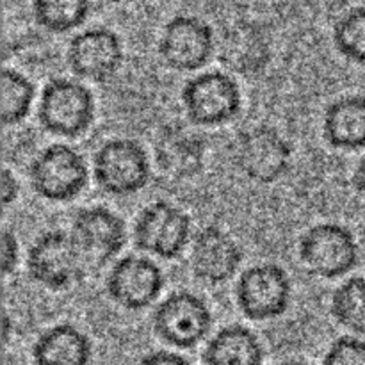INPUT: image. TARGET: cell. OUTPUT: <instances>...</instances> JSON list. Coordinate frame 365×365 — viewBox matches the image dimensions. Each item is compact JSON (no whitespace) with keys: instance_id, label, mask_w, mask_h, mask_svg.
<instances>
[{"instance_id":"1","label":"cell","mask_w":365,"mask_h":365,"mask_svg":"<svg viewBox=\"0 0 365 365\" xmlns=\"http://www.w3.org/2000/svg\"><path fill=\"white\" fill-rule=\"evenodd\" d=\"M38 120L50 134L78 138L95 121V96L81 82L64 77L52 78L41 91Z\"/></svg>"},{"instance_id":"2","label":"cell","mask_w":365,"mask_h":365,"mask_svg":"<svg viewBox=\"0 0 365 365\" xmlns=\"http://www.w3.org/2000/svg\"><path fill=\"white\" fill-rule=\"evenodd\" d=\"M86 262L73 235L48 230L39 235L27 253V273L50 291H64L84 278Z\"/></svg>"},{"instance_id":"3","label":"cell","mask_w":365,"mask_h":365,"mask_svg":"<svg viewBox=\"0 0 365 365\" xmlns=\"http://www.w3.org/2000/svg\"><path fill=\"white\" fill-rule=\"evenodd\" d=\"M29 177L36 195L48 202L64 203L77 198L88 185L86 159L64 143L46 146L34 157Z\"/></svg>"},{"instance_id":"4","label":"cell","mask_w":365,"mask_h":365,"mask_svg":"<svg viewBox=\"0 0 365 365\" xmlns=\"http://www.w3.org/2000/svg\"><path fill=\"white\" fill-rule=\"evenodd\" d=\"M182 103L192 125L221 127L241 113V88L225 71H203L184 86Z\"/></svg>"},{"instance_id":"5","label":"cell","mask_w":365,"mask_h":365,"mask_svg":"<svg viewBox=\"0 0 365 365\" xmlns=\"http://www.w3.org/2000/svg\"><path fill=\"white\" fill-rule=\"evenodd\" d=\"M299 259L316 277L335 280L359 264V242L348 227L321 223L309 228L298 242Z\"/></svg>"},{"instance_id":"6","label":"cell","mask_w":365,"mask_h":365,"mask_svg":"<svg viewBox=\"0 0 365 365\" xmlns=\"http://www.w3.org/2000/svg\"><path fill=\"white\" fill-rule=\"evenodd\" d=\"M234 159L246 178L267 185L278 182L287 173L292 150L277 128L255 125L235 139Z\"/></svg>"},{"instance_id":"7","label":"cell","mask_w":365,"mask_h":365,"mask_svg":"<svg viewBox=\"0 0 365 365\" xmlns=\"http://www.w3.org/2000/svg\"><path fill=\"white\" fill-rule=\"evenodd\" d=\"M95 180L103 192L130 196L152 177L145 148L134 139H110L95 153Z\"/></svg>"},{"instance_id":"8","label":"cell","mask_w":365,"mask_h":365,"mask_svg":"<svg viewBox=\"0 0 365 365\" xmlns=\"http://www.w3.org/2000/svg\"><path fill=\"white\" fill-rule=\"evenodd\" d=\"M291 278L278 264H259L250 267L235 285L237 307L252 321H269L284 316L291 303Z\"/></svg>"},{"instance_id":"9","label":"cell","mask_w":365,"mask_h":365,"mask_svg":"<svg viewBox=\"0 0 365 365\" xmlns=\"http://www.w3.org/2000/svg\"><path fill=\"white\" fill-rule=\"evenodd\" d=\"M212 314L200 296L177 291L159 303L153 314V330L166 344L191 349L209 335Z\"/></svg>"},{"instance_id":"10","label":"cell","mask_w":365,"mask_h":365,"mask_svg":"<svg viewBox=\"0 0 365 365\" xmlns=\"http://www.w3.org/2000/svg\"><path fill=\"white\" fill-rule=\"evenodd\" d=\"M191 239V220L170 202H155L141 210L134 227L139 250L164 260H175L185 252Z\"/></svg>"},{"instance_id":"11","label":"cell","mask_w":365,"mask_h":365,"mask_svg":"<svg viewBox=\"0 0 365 365\" xmlns=\"http://www.w3.org/2000/svg\"><path fill=\"white\" fill-rule=\"evenodd\" d=\"M216 50L212 27L195 14H177L164 25L159 53L177 71H196L205 66Z\"/></svg>"},{"instance_id":"12","label":"cell","mask_w":365,"mask_h":365,"mask_svg":"<svg viewBox=\"0 0 365 365\" xmlns=\"http://www.w3.org/2000/svg\"><path fill=\"white\" fill-rule=\"evenodd\" d=\"M68 64L77 77L109 82L123 64V43L107 27H91L73 36L68 46Z\"/></svg>"},{"instance_id":"13","label":"cell","mask_w":365,"mask_h":365,"mask_svg":"<svg viewBox=\"0 0 365 365\" xmlns=\"http://www.w3.org/2000/svg\"><path fill=\"white\" fill-rule=\"evenodd\" d=\"M71 235L84 262L102 267L123 250L127 228L123 220L107 207H89L75 214Z\"/></svg>"},{"instance_id":"14","label":"cell","mask_w":365,"mask_h":365,"mask_svg":"<svg viewBox=\"0 0 365 365\" xmlns=\"http://www.w3.org/2000/svg\"><path fill=\"white\" fill-rule=\"evenodd\" d=\"M106 287L114 303L138 312L157 302L164 287V274L148 257L127 255L114 264Z\"/></svg>"},{"instance_id":"15","label":"cell","mask_w":365,"mask_h":365,"mask_svg":"<svg viewBox=\"0 0 365 365\" xmlns=\"http://www.w3.org/2000/svg\"><path fill=\"white\" fill-rule=\"evenodd\" d=\"M242 250L220 227H203L196 234L191 252V269L196 278L210 285H221L237 273Z\"/></svg>"},{"instance_id":"16","label":"cell","mask_w":365,"mask_h":365,"mask_svg":"<svg viewBox=\"0 0 365 365\" xmlns=\"http://www.w3.org/2000/svg\"><path fill=\"white\" fill-rule=\"evenodd\" d=\"M155 160L160 171L170 177H195L205 160V139L182 123L166 125L155 139Z\"/></svg>"},{"instance_id":"17","label":"cell","mask_w":365,"mask_h":365,"mask_svg":"<svg viewBox=\"0 0 365 365\" xmlns=\"http://www.w3.org/2000/svg\"><path fill=\"white\" fill-rule=\"evenodd\" d=\"M271 46L259 25L239 21L227 29L220 45L221 63L237 73H257L269 63Z\"/></svg>"},{"instance_id":"18","label":"cell","mask_w":365,"mask_h":365,"mask_svg":"<svg viewBox=\"0 0 365 365\" xmlns=\"http://www.w3.org/2000/svg\"><path fill=\"white\" fill-rule=\"evenodd\" d=\"M93 346L88 335L68 323L43 331L32 346L36 365H89Z\"/></svg>"},{"instance_id":"19","label":"cell","mask_w":365,"mask_h":365,"mask_svg":"<svg viewBox=\"0 0 365 365\" xmlns=\"http://www.w3.org/2000/svg\"><path fill=\"white\" fill-rule=\"evenodd\" d=\"M323 134L328 145L337 150L365 148V96L334 100L324 110Z\"/></svg>"},{"instance_id":"20","label":"cell","mask_w":365,"mask_h":365,"mask_svg":"<svg viewBox=\"0 0 365 365\" xmlns=\"http://www.w3.org/2000/svg\"><path fill=\"white\" fill-rule=\"evenodd\" d=\"M205 365H262L264 348L259 337L241 324L225 327L203 351Z\"/></svg>"},{"instance_id":"21","label":"cell","mask_w":365,"mask_h":365,"mask_svg":"<svg viewBox=\"0 0 365 365\" xmlns=\"http://www.w3.org/2000/svg\"><path fill=\"white\" fill-rule=\"evenodd\" d=\"M36 24L53 34L75 31L89 16L91 0H31Z\"/></svg>"},{"instance_id":"22","label":"cell","mask_w":365,"mask_h":365,"mask_svg":"<svg viewBox=\"0 0 365 365\" xmlns=\"http://www.w3.org/2000/svg\"><path fill=\"white\" fill-rule=\"evenodd\" d=\"M34 84L21 71L4 68L0 75V121L4 127L21 123L34 102Z\"/></svg>"},{"instance_id":"23","label":"cell","mask_w":365,"mask_h":365,"mask_svg":"<svg viewBox=\"0 0 365 365\" xmlns=\"http://www.w3.org/2000/svg\"><path fill=\"white\" fill-rule=\"evenodd\" d=\"M330 310L341 327L365 334V277L349 278L339 285L331 296Z\"/></svg>"},{"instance_id":"24","label":"cell","mask_w":365,"mask_h":365,"mask_svg":"<svg viewBox=\"0 0 365 365\" xmlns=\"http://www.w3.org/2000/svg\"><path fill=\"white\" fill-rule=\"evenodd\" d=\"M334 45L344 59L365 64V6L351 7L334 25Z\"/></svg>"},{"instance_id":"25","label":"cell","mask_w":365,"mask_h":365,"mask_svg":"<svg viewBox=\"0 0 365 365\" xmlns=\"http://www.w3.org/2000/svg\"><path fill=\"white\" fill-rule=\"evenodd\" d=\"M323 365H365V341L344 335L331 342Z\"/></svg>"},{"instance_id":"26","label":"cell","mask_w":365,"mask_h":365,"mask_svg":"<svg viewBox=\"0 0 365 365\" xmlns=\"http://www.w3.org/2000/svg\"><path fill=\"white\" fill-rule=\"evenodd\" d=\"M18 259H20V248H18L16 235L9 230H2L0 234V267H2L4 277L16 269Z\"/></svg>"},{"instance_id":"27","label":"cell","mask_w":365,"mask_h":365,"mask_svg":"<svg viewBox=\"0 0 365 365\" xmlns=\"http://www.w3.org/2000/svg\"><path fill=\"white\" fill-rule=\"evenodd\" d=\"M135 365H192L187 359L171 351H152Z\"/></svg>"},{"instance_id":"28","label":"cell","mask_w":365,"mask_h":365,"mask_svg":"<svg viewBox=\"0 0 365 365\" xmlns=\"http://www.w3.org/2000/svg\"><path fill=\"white\" fill-rule=\"evenodd\" d=\"M18 192H20V184H18L16 177H14L7 168H4L2 177H0V196H2V205L9 207L11 203L18 198Z\"/></svg>"},{"instance_id":"29","label":"cell","mask_w":365,"mask_h":365,"mask_svg":"<svg viewBox=\"0 0 365 365\" xmlns=\"http://www.w3.org/2000/svg\"><path fill=\"white\" fill-rule=\"evenodd\" d=\"M353 184H355L356 191L365 196V155L360 159L359 166H356L355 175H353Z\"/></svg>"},{"instance_id":"30","label":"cell","mask_w":365,"mask_h":365,"mask_svg":"<svg viewBox=\"0 0 365 365\" xmlns=\"http://www.w3.org/2000/svg\"><path fill=\"white\" fill-rule=\"evenodd\" d=\"M7 330H9V319L7 316H4V341L7 342Z\"/></svg>"},{"instance_id":"31","label":"cell","mask_w":365,"mask_h":365,"mask_svg":"<svg viewBox=\"0 0 365 365\" xmlns=\"http://www.w3.org/2000/svg\"><path fill=\"white\" fill-rule=\"evenodd\" d=\"M280 365H310L307 362H303V360H287V362L280 364Z\"/></svg>"},{"instance_id":"32","label":"cell","mask_w":365,"mask_h":365,"mask_svg":"<svg viewBox=\"0 0 365 365\" xmlns=\"http://www.w3.org/2000/svg\"><path fill=\"white\" fill-rule=\"evenodd\" d=\"M103 2H107V4H123V2H128V0H103Z\"/></svg>"}]
</instances>
